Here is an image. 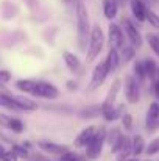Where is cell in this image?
Instances as JSON below:
<instances>
[{"label": "cell", "mask_w": 159, "mask_h": 161, "mask_svg": "<svg viewBox=\"0 0 159 161\" xmlns=\"http://www.w3.org/2000/svg\"><path fill=\"white\" fill-rule=\"evenodd\" d=\"M125 99L131 105H136L140 100V81L134 75L125 78Z\"/></svg>", "instance_id": "4"}, {"label": "cell", "mask_w": 159, "mask_h": 161, "mask_svg": "<svg viewBox=\"0 0 159 161\" xmlns=\"http://www.w3.org/2000/svg\"><path fill=\"white\" fill-rule=\"evenodd\" d=\"M120 138H122V131H120L119 128H112V130L106 131V142H108L111 147H112Z\"/></svg>", "instance_id": "27"}, {"label": "cell", "mask_w": 159, "mask_h": 161, "mask_svg": "<svg viewBox=\"0 0 159 161\" xmlns=\"http://www.w3.org/2000/svg\"><path fill=\"white\" fill-rule=\"evenodd\" d=\"M105 63H106V66H108L109 74L114 72V70L119 67V64H120V53H119V50H115V49H109V52H108V55H106Z\"/></svg>", "instance_id": "18"}, {"label": "cell", "mask_w": 159, "mask_h": 161, "mask_svg": "<svg viewBox=\"0 0 159 161\" xmlns=\"http://www.w3.org/2000/svg\"><path fill=\"white\" fill-rule=\"evenodd\" d=\"M133 75H134L140 83L147 80V72H145L144 59H134V63H133Z\"/></svg>", "instance_id": "21"}, {"label": "cell", "mask_w": 159, "mask_h": 161, "mask_svg": "<svg viewBox=\"0 0 159 161\" xmlns=\"http://www.w3.org/2000/svg\"><path fill=\"white\" fill-rule=\"evenodd\" d=\"M8 128L13 130L14 133H22V131H24V122H22L20 119H17V117H11Z\"/></svg>", "instance_id": "28"}, {"label": "cell", "mask_w": 159, "mask_h": 161, "mask_svg": "<svg viewBox=\"0 0 159 161\" xmlns=\"http://www.w3.org/2000/svg\"><path fill=\"white\" fill-rule=\"evenodd\" d=\"M144 66H145V72H147V78L155 80L159 75V66L158 63L151 58H145L144 59Z\"/></svg>", "instance_id": "20"}, {"label": "cell", "mask_w": 159, "mask_h": 161, "mask_svg": "<svg viewBox=\"0 0 159 161\" xmlns=\"http://www.w3.org/2000/svg\"><path fill=\"white\" fill-rule=\"evenodd\" d=\"M77 158H78V153L72 150H66L62 155H59V161H77Z\"/></svg>", "instance_id": "35"}, {"label": "cell", "mask_w": 159, "mask_h": 161, "mask_svg": "<svg viewBox=\"0 0 159 161\" xmlns=\"http://www.w3.org/2000/svg\"><path fill=\"white\" fill-rule=\"evenodd\" d=\"M0 107L8 108V109H14V111H20V107L14 100V96L3 94V92H0Z\"/></svg>", "instance_id": "24"}, {"label": "cell", "mask_w": 159, "mask_h": 161, "mask_svg": "<svg viewBox=\"0 0 159 161\" xmlns=\"http://www.w3.org/2000/svg\"><path fill=\"white\" fill-rule=\"evenodd\" d=\"M159 128V102L155 100L148 105L145 116V130L148 133H155Z\"/></svg>", "instance_id": "9"}, {"label": "cell", "mask_w": 159, "mask_h": 161, "mask_svg": "<svg viewBox=\"0 0 159 161\" xmlns=\"http://www.w3.org/2000/svg\"><path fill=\"white\" fill-rule=\"evenodd\" d=\"M120 120H122V127H123L126 131H131V130H133V116H131L130 113H122Z\"/></svg>", "instance_id": "30"}, {"label": "cell", "mask_w": 159, "mask_h": 161, "mask_svg": "<svg viewBox=\"0 0 159 161\" xmlns=\"http://www.w3.org/2000/svg\"><path fill=\"white\" fill-rule=\"evenodd\" d=\"M111 152L117 157V161L128 160L130 155H133V150H131V138H128L126 135H122V138L111 147Z\"/></svg>", "instance_id": "7"}, {"label": "cell", "mask_w": 159, "mask_h": 161, "mask_svg": "<svg viewBox=\"0 0 159 161\" xmlns=\"http://www.w3.org/2000/svg\"><path fill=\"white\" fill-rule=\"evenodd\" d=\"M78 86H77V83L75 81H67V89L69 91H73V89H77Z\"/></svg>", "instance_id": "38"}, {"label": "cell", "mask_w": 159, "mask_h": 161, "mask_svg": "<svg viewBox=\"0 0 159 161\" xmlns=\"http://www.w3.org/2000/svg\"><path fill=\"white\" fill-rule=\"evenodd\" d=\"M14 100L17 102V105L20 107V111H34L38 109V103L30 100L28 97H20V96H14Z\"/></svg>", "instance_id": "23"}, {"label": "cell", "mask_w": 159, "mask_h": 161, "mask_svg": "<svg viewBox=\"0 0 159 161\" xmlns=\"http://www.w3.org/2000/svg\"><path fill=\"white\" fill-rule=\"evenodd\" d=\"M145 41L150 46L151 52L156 55V56H159V35L158 33H148L145 36Z\"/></svg>", "instance_id": "26"}, {"label": "cell", "mask_w": 159, "mask_h": 161, "mask_svg": "<svg viewBox=\"0 0 159 161\" xmlns=\"http://www.w3.org/2000/svg\"><path fill=\"white\" fill-rule=\"evenodd\" d=\"M36 85H38V81H34V80H17L16 81L17 91H20L24 94H33Z\"/></svg>", "instance_id": "22"}, {"label": "cell", "mask_w": 159, "mask_h": 161, "mask_svg": "<svg viewBox=\"0 0 159 161\" xmlns=\"http://www.w3.org/2000/svg\"><path fill=\"white\" fill-rule=\"evenodd\" d=\"M151 91H153V96L156 97V100L159 102V75L155 80H151Z\"/></svg>", "instance_id": "36"}, {"label": "cell", "mask_w": 159, "mask_h": 161, "mask_svg": "<svg viewBox=\"0 0 159 161\" xmlns=\"http://www.w3.org/2000/svg\"><path fill=\"white\" fill-rule=\"evenodd\" d=\"M144 161H151V160H144Z\"/></svg>", "instance_id": "41"}, {"label": "cell", "mask_w": 159, "mask_h": 161, "mask_svg": "<svg viewBox=\"0 0 159 161\" xmlns=\"http://www.w3.org/2000/svg\"><path fill=\"white\" fill-rule=\"evenodd\" d=\"M120 88H122V81L117 78V80H114V83L111 85V88H109V91H108V96H106L105 102L102 103V105H114L115 103V99H117V94H119V91H120Z\"/></svg>", "instance_id": "19"}, {"label": "cell", "mask_w": 159, "mask_h": 161, "mask_svg": "<svg viewBox=\"0 0 159 161\" xmlns=\"http://www.w3.org/2000/svg\"><path fill=\"white\" fill-rule=\"evenodd\" d=\"M108 44L109 49H115V50H120L125 46V33L114 22H111L108 27Z\"/></svg>", "instance_id": "6"}, {"label": "cell", "mask_w": 159, "mask_h": 161, "mask_svg": "<svg viewBox=\"0 0 159 161\" xmlns=\"http://www.w3.org/2000/svg\"><path fill=\"white\" fill-rule=\"evenodd\" d=\"M77 161H87V160H86L84 157H78V158H77Z\"/></svg>", "instance_id": "39"}, {"label": "cell", "mask_w": 159, "mask_h": 161, "mask_svg": "<svg viewBox=\"0 0 159 161\" xmlns=\"http://www.w3.org/2000/svg\"><path fill=\"white\" fill-rule=\"evenodd\" d=\"M136 47H133L131 44H128V46H123L122 49H120V61H123V63H130V61H133L134 58H136Z\"/></svg>", "instance_id": "25"}, {"label": "cell", "mask_w": 159, "mask_h": 161, "mask_svg": "<svg viewBox=\"0 0 159 161\" xmlns=\"http://www.w3.org/2000/svg\"><path fill=\"white\" fill-rule=\"evenodd\" d=\"M145 153H147L148 157H153V155L159 153V138H155V139L145 147Z\"/></svg>", "instance_id": "31"}, {"label": "cell", "mask_w": 159, "mask_h": 161, "mask_svg": "<svg viewBox=\"0 0 159 161\" xmlns=\"http://www.w3.org/2000/svg\"><path fill=\"white\" fill-rule=\"evenodd\" d=\"M100 114V107H94V108H84L80 111L81 117H95Z\"/></svg>", "instance_id": "32"}, {"label": "cell", "mask_w": 159, "mask_h": 161, "mask_svg": "<svg viewBox=\"0 0 159 161\" xmlns=\"http://www.w3.org/2000/svg\"><path fill=\"white\" fill-rule=\"evenodd\" d=\"M95 131H97V127H94V125H89V127L83 128L80 131V135H77V138H75V147H86L92 141Z\"/></svg>", "instance_id": "11"}, {"label": "cell", "mask_w": 159, "mask_h": 161, "mask_svg": "<svg viewBox=\"0 0 159 161\" xmlns=\"http://www.w3.org/2000/svg\"><path fill=\"white\" fill-rule=\"evenodd\" d=\"M45 161H50V160H45Z\"/></svg>", "instance_id": "42"}, {"label": "cell", "mask_w": 159, "mask_h": 161, "mask_svg": "<svg viewBox=\"0 0 159 161\" xmlns=\"http://www.w3.org/2000/svg\"><path fill=\"white\" fill-rule=\"evenodd\" d=\"M119 2L117 0H103V14L108 20H112L119 13Z\"/></svg>", "instance_id": "16"}, {"label": "cell", "mask_w": 159, "mask_h": 161, "mask_svg": "<svg viewBox=\"0 0 159 161\" xmlns=\"http://www.w3.org/2000/svg\"><path fill=\"white\" fill-rule=\"evenodd\" d=\"M11 150L19 157V158H27V155H28V152H27V149L24 147V146H17V144H13L11 146Z\"/></svg>", "instance_id": "34"}, {"label": "cell", "mask_w": 159, "mask_h": 161, "mask_svg": "<svg viewBox=\"0 0 159 161\" xmlns=\"http://www.w3.org/2000/svg\"><path fill=\"white\" fill-rule=\"evenodd\" d=\"M122 27H123V33H125V36L128 38L130 44H131L133 47H136V49H140L142 44H144V38H142L140 31L137 30V27H136L130 19H126V17L122 19Z\"/></svg>", "instance_id": "5"}, {"label": "cell", "mask_w": 159, "mask_h": 161, "mask_svg": "<svg viewBox=\"0 0 159 161\" xmlns=\"http://www.w3.org/2000/svg\"><path fill=\"white\" fill-rule=\"evenodd\" d=\"M9 119H11L9 116L0 113V125H2V127H6V128H8V125H9Z\"/></svg>", "instance_id": "37"}, {"label": "cell", "mask_w": 159, "mask_h": 161, "mask_svg": "<svg viewBox=\"0 0 159 161\" xmlns=\"http://www.w3.org/2000/svg\"><path fill=\"white\" fill-rule=\"evenodd\" d=\"M120 109L122 107L115 108V105H100V114L103 116L106 122H114L119 116H122Z\"/></svg>", "instance_id": "14"}, {"label": "cell", "mask_w": 159, "mask_h": 161, "mask_svg": "<svg viewBox=\"0 0 159 161\" xmlns=\"http://www.w3.org/2000/svg\"><path fill=\"white\" fill-rule=\"evenodd\" d=\"M108 75H109V70H108V66H106L105 59H103L102 63H98V64L95 66V69H94V72H92V80H91L89 89L94 91V89L100 88V86L105 83Z\"/></svg>", "instance_id": "10"}, {"label": "cell", "mask_w": 159, "mask_h": 161, "mask_svg": "<svg viewBox=\"0 0 159 161\" xmlns=\"http://www.w3.org/2000/svg\"><path fill=\"white\" fill-rule=\"evenodd\" d=\"M38 147L42 150V152H47V153H52V155H62L67 149L66 146H61V144H55L50 141H39L38 142Z\"/></svg>", "instance_id": "13"}, {"label": "cell", "mask_w": 159, "mask_h": 161, "mask_svg": "<svg viewBox=\"0 0 159 161\" xmlns=\"http://www.w3.org/2000/svg\"><path fill=\"white\" fill-rule=\"evenodd\" d=\"M145 147H147V144H145V139H144L142 135L133 136V139H131V150H133V157L134 158L140 157L145 152Z\"/></svg>", "instance_id": "15"}, {"label": "cell", "mask_w": 159, "mask_h": 161, "mask_svg": "<svg viewBox=\"0 0 159 161\" xmlns=\"http://www.w3.org/2000/svg\"><path fill=\"white\" fill-rule=\"evenodd\" d=\"M153 28L159 30V14H156L153 9H147V19H145Z\"/></svg>", "instance_id": "29"}, {"label": "cell", "mask_w": 159, "mask_h": 161, "mask_svg": "<svg viewBox=\"0 0 159 161\" xmlns=\"http://www.w3.org/2000/svg\"><path fill=\"white\" fill-rule=\"evenodd\" d=\"M106 142V128L105 127H98L92 141L86 146V158L87 160H97L102 152H103V146Z\"/></svg>", "instance_id": "3"}, {"label": "cell", "mask_w": 159, "mask_h": 161, "mask_svg": "<svg viewBox=\"0 0 159 161\" xmlns=\"http://www.w3.org/2000/svg\"><path fill=\"white\" fill-rule=\"evenodd\" d=\"M0 160L3 161H17L19 160V157L13 152V150H2V153H0Z\"/></svg>", "instance_id": "33"}, {"label": "cell", "mask_w": 159, "mask_h": 161, "mask_svg": "<svg viewBox=\"0 0 159 161\" xmlns=\"http://www.w3.org/2000/svg\"><path fill=\"white\" fill-rule=\"evenodd\" d=\"M105 46V33L102 30L100 25H94L91 28V35H89V46H87V52H86V59L87 63L94 61L100 52L103 50Z\"/></svg>", "instance_id": "2"}, {"label": "cell", "mask_w": 159, "mask_h": 161, "mask_svg": "<svg viewBox=\"0 0 159 161\" xmlns=\"http://www.w3.org/2000/svg\"><path fill=\"white\" fill-rule=\"evenodd\" d=\"M62 59H64V63H66V66H67V69H69L70 72H78V70H80L81 63H80L78 56L75 53H72V52H64V53H62Z\"/></svg>", "instance_id": "17"}, {"label": "cell", "mask_w": 159, "mask_h": 161, "mask_svg": "<svg viewBox=\"0 0 159 161\" xmlns=\"http://www.w3.org/2000/svg\"><path fill=\"white\" fill-rule=\"evenodd\" d=\"M130 8H131V13L137 22H145L148 8L144 3V0H130Z\"/></svg>", "instance_id": "12"}, {"label": "cell", "mask_w": 159, "mask_h": 161, "mask_svg": "<svg viewBox=\"0 0 159 161\" xmlns=\"http://www.w3.org/2000/svg\"><path fill=\"white\" fill-rule=\"evenodd\" d=\"M77 30H78V46L81 50H86L87 38L91 35V24H89V13L86 5L81 0H77Z\"/></svg>", "instance_id": "1"}, {"label": "cell", "mask_w": 159, "mask_h": 161, "mask_svg": "<svg viewBox=\"0 0 159 161\" xmlns=\"http://www.w3.org/2000/svg\"><path fill=\"white\" fill-rule=\"evenodd\" d=\"M123 161H137V160H136V158H134V160H130V158H128V160H123Z\"/></svg>", "instance_id": "40"}, {"label": "cell", "mask_w": 159, "mask_h": 161, "mask_svg": "<svg viewBox=\"0 0 159 161\" xmlns=\"http://www.w3.org/2000/svg\"><path fill=\"white\" fill-rule=\"evenodd\" d=\"M34 97H41V99H47V100H56L59 97V89L47 81H38L34 91H33Z\"/></svg>", "instance_id": "8"}]
</instances>
